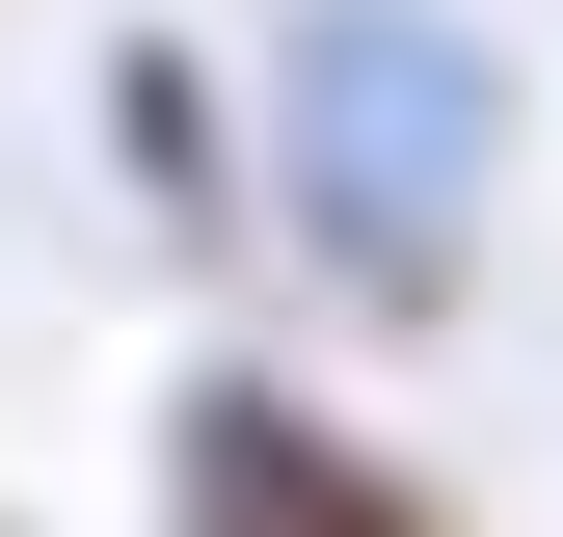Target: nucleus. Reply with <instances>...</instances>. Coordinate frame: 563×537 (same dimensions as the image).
<instances>
[{
	"instance_id": "obj_2",
	"label": "nucleus",
	"mask_w": 563,
	"mask_h": 537,
	"mask_svg": "<svg viewBox=\"0 0 563 537\" xmlns=\"http://www.w3.org/2000/svg\"><path fill=\"white\" fill-rule=\"evenodd\" d=\"M162 537H456V511L402 484L349 403H296V376H188V430H162Z\"/></svg>"
},
{
	"instance_id": "obj_1",
	"label": "nucleus",
	"mask_w": 563,
	"mask_h": 537,
	"mask_svg": "<svg viewBox=\"0 0 563 537\" xmlns=\"http://www.w3.org/2000/svg\"><path fill=\"white\" fill-rule=\"evenodd\" d=\"M483 188H510V81H483V28H430V0H349V28H296V216L376 322L456 296Z\"/></svg>"
},
{
	"instance_id": "obj_3",
	"label": "nucleus",
	"mask_w": 563,
	"mask_h": 537,
	"mask_svg": "<svg viewBox=\"0 0 563 537\" xmlns=\"http://www.w3.org/2000/svg\"><path fill=\"white\" fill-rule=\"evenodd\" d=\"M108 134H134V188H162V216L216 188V108H188V54H134V81H108Z\"/></svg>"
}]
</instances>
